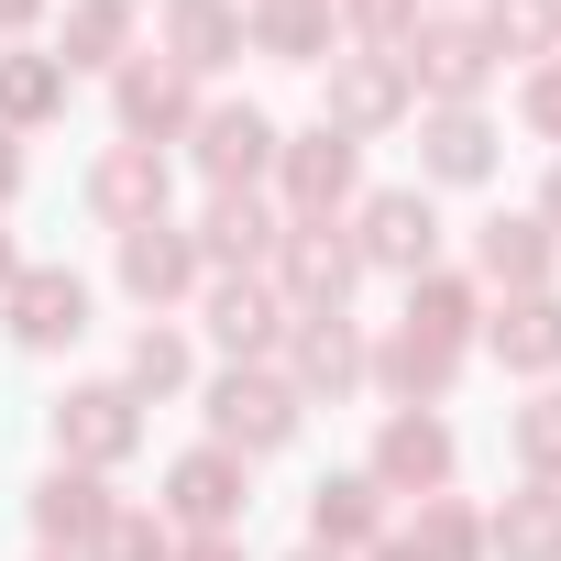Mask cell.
<instances>
[{
    "label": "cell",
    "instance_id": "obj_22",
    "mask_svg": "<svg viewBox=\"0 0 561 561\" xmlns=\"http://www.w3.org/2000/svg\"><path fill=\"white\" fill-rule=\"evenodd\" d=\"M176 78H220L231 56H253L242 45V0H165V45H154Z\"/></svg>",
    "mask_w": 561,
    "mask_h": 561
},
{
    "label": "cell",
    "instance_id": "obj_44",
    "mask_svg": "<svg viewBox=\"0 0 561 561\" xmlns=\"http://www.w3.org/2000/svg\"><path fill=\"white\" fill-rule=\"evenodd\" d=\"M45 561H67V550H45Z\"/></svg>",
    "mask_w": 561,
    "mask_h": 561
},
{
    "label": "cell",
    "instance_id": "obj_39",
    "mask_svg": "<svg viewBox=\"0 0 561 561\" xmlns=\"http://www.w3.org/2000/svg\"><path fill=\"white\" fill-rule=\"evenodd\" d=\"M528 220H539V231L561 242V154H550V176H539V209H528Z\"/></svg>",
    "mask_w": 561,
    "mask_h": 561
},
{
    "label": "cell",
    "instance_id": "obj_16",
    "mask_svg": "<svg viewBox=\"0 0 561 561\" xmlns=\"http://www.w3.org/2000/svg\"><path fill=\"white\" fill-rule=\"evenodd\" d=\"M111 122H122V144H187V122H198V78H176L165 56H133V67H111Z\"/></svg>",
    "mask_w": 561,
    "mask_h": 561
},
{
    "label": "cell",
    "instance_id": "obj_32",
    "mask_svg": "<svg viewBox=\"0 0 561 561\" xmlns=\"http://www.w3.org/2000/svg\"><path fill=\"white\" fill-rule=\"evenodd\" d=\"M408 550H419V561H484V517H473L462 495H419Z\"/></svg>",
    "mask_w": 561,
    "mask_h": 561
},
{
    "label": "cell",
    "instance_id": "obj_7",
    "mask_svg": "<svg viewBox=\"0 0 561 561\" xmlns=\"http://www.w3.org/2000/svg\"><path fill=\"white\" fill-rule=\"evenodd\" d=\"M408 111H419V89H408V67H397L386 45H342V56L320 67V122H331V133L375 144V133H397Z\"/></svg>",
    "mask_w": 561,
    "mask_h": 561
},
{
    "label": "cell",
    "instance_id": "obj_38",
    "mask_svg": "<svg viewBox=\"0 0 561 561\" xmlns=\"http://www.w3.org/2000/svg\"><path fill=\"white\" fill-rule=\"evenodd\" d=\"M34 23H45V0H0V45H34Z\"/></svg>",
    "mask_w": 561,
    "mask_h": 561
},
{
    "label": "cell",
    "instance_id": "obj_37",
    "mask_svg": "<svg viewBox=\"0 0 561 561\" xmlns=\"http://www.w3.org/2000/svg\"><path fill=\"white\" fill-rule=\"evenodd\" d=\"M23 187H34V154H23V133H0V209H12Z\"/></svg>",
    "mask_w": 561,
    "mask_h": 561
},
{
    "label": "cell",
    "instance_id": "obj_10",
    "mask_svg": "<svg viewBox=\"0 0 561 561\" xmlns=\"http://www.w3.org/2000/svg\"><path fill=\"white\" fill-rule=\"evenodd\" d=\"M0 331H12V353H78L89 342V275L78 264H23L0 287Z\"/></svg>",
    "mask_w": 561,
    "mask_h": 561
},
{
    "label": "cell",
    "instance_id": "obj_40",
    "mask_svg": "<svg viewBox=\"0 0 561 561\" xmlns=\"http://www.w3.org/2000/svg\"><path fill=\"white\" fill-rule=\"evenodd\" d=\"M176 561H253V550H242V528H231V539H176Z\"/></svg>",
    "mask_w": 561,
    "mask_h": 561
},
{
    "label": "cell",
    "instance_id": "obj_5",
    "mask_svg": "<svg viewBox=\"0 0 561 561\" xmlns=\"http://www.w3.org/2000/svg\"><path fill=\"white\" fill-rule=\"evenodd\" d=\"M275 209L287 220H342L353 198H364V144L353 133H331V122H309V133H287L275 144Z\"/></svg>",
    "mask_w": 561,
    "mask_h": 561
},
{
    "label": "cell",
    "instance_id": "obj_35",
    "mask_svg": "<svg viewBox=\"0 0 561 561\" xmlns=\"http://www.w3.org/2000/svg\"><path fill=\"white\" fill-rule=\"evenodd\" d=\"M331 23H342L353 45H386V56H397V45L419 34V0H331Z\"/></svg>",
    "mask_w": 561,
    "mask_h": 561
},
{
    "label": "cell",
    "instance_id": "obj_36",
    "mask_svg": "<svg viewBox=\"0 0 561 561\" xmlns=\"http://www.w3.org/2000/svg\"><path fill=\"white\" fill-rule=\"evenodd\" d=\"M517 133H539V144L561 154V56H539V67L517 78Z\"/></svg>",
    "mask_w": 561,
    "mask_h": 561
},
{
    "label": "cell",
    "instance_id": "obj_12",
    "mask_svg": "<svg viewBox=\"0 0 561 561\" xmlns=\"http://www.w3.org/2000/svg\"><path fill=\"white\" fill-rule=\"evenodd\" d=\"M275 375L298 386V408H320V397L375 386V342H364L353 320H287V342H275Z\"/></svg>",
    "mask_w": 561,
    "mask_h": 561
},
{
    "label": "cell",
    "instance_id": "obj_1",
    "mask_svg": "<svg viewBox=\"0 0 561 561\" xmlns=\"http://www.w3.org/2000/svg\"><path fill=\"white\" fill-rule=\"evenodd\" d=\"M198 419H209V440H220L231 462H275V451H298V430H309L298 386L275 375V364H220V375L198 386Z\"/></svg>",
    "mask_w": 561,
    "mask_h": 561
},
{
    "label": "cell",
    "instance_id": "obj_25",
    "mask_svg": "<svg viewBox=\"0 0 561 561\" xmlns=\"http://www.w3.org/2000/svg\"><path fill=\"white\" fill-rule=\"evenodd\" d=\"M309 539L342 550V561L375 550V539H386V495H375V473H320V484H309Z\"/></svg>",
    "mask_w": 561,
    "mask_h": 561
},
{
    "label": "cell",
    "instance_id": "obj_2",
    "mask_svg": "<svg viewBox=\"0 0 561 561\" xmlns=\"http://www.w3.org/2000/svg\"><path fill=\"white\" fill-rule=\"evenodd\" d=\"M264 287L287 298V320H342L353 287H364V253L342 220H287L275 231V264H264Z\"/></svg>",
    "mask_w": 561,
    "mask_h": 561
},
{
    "label": "cell",
    "instance_id": "obj_43",
    "mask_svg": "<svg viewBox=\"0 0 561 561\" xmlns=\"http://www.w3.org/2000/svg\"><path fill=\"white\" fill-rule=\"evenodd\" d=\"M287 561H342V550H320V539H298V550H287Z\"/></svg>",
    "mask_w": 561,
    "mask_h": 561
},
{
    "label": "cell",
    "instance_id": "obj_28",
    "mask_svg": "<svg viewBox=\"0 0 561 561\" xmlns=\"http://www.w3.org/2000/svg\"><path fill=\"white\" fill-rule=\"evenodd\" d=\"M122 386H133V408H154V397H187V386H198V353H187V331H176V320H144V331L122 342Z\"/></svg>",
    "mask_w": 561,
    "mask_h": 561
},
{
    "label": "cell",
    "instance_id": "obj_11",
    "mask_svg": "<svg viewBox=\"0 0 561 561\" xmlns=\"http://www.w3.org/2000/svg\"><path fill=\"white\" fill-rule=\"evenodd\" d=\"M353 253H364V275H430V264H440V209H430V187H375V198H353Z\"/></svg>",
    "mask_w": 561,
    "mask_h": 561
},
{
    "label": "cell",
    "instance_id": "obj_15",
    "mask_svg": "<svg viewBox=\"0 0 561 561\" xmlns=\"http://www.w3.org/2000/svg\"><path fill=\"white\" fill-rule=\"evenodd\" d=\"M275 231H287V209L253 198V187H209V209L187 220V242H198L209 275H264L275 264Z\"/></svg>",
    "mask_w": 561,
    "mask_h": 561
},
{
    "label": "cell",
    "instance_id": "obj_14",
    "mask_svg": "<svg viewBox=\"0 0 561 561\" xmlns=\"http://www.w3.org/2000/svg\"><path fill=\"white\" fill-rule=\"evenodd\" d=\"M111 275H122V298H133V309H154V320H165L176 298H198V287H209V264H198L187 220H144V231H122Z\"/></svg>",
    "mask_w": 561,
    "mask_h": 561
},
{
    "label": "cell",
    "instance_id": "obj_23",
    "mask_svg": "<svg viewBox=\"0 0 561 561\" xmlns=\"http://www.w3.org/2000/svg\"><path fill=\"white\" fill-rule=\"evenodd\" d=\"M375 386H386L397 408H440V397L462 386V342H430V331L397 320V331L375 342Z\"/></svg>",
    "mask_w": 561,
    "mask_h": 561
},
{
    "label": "cell",
    "instance_id": "obj_41",
    "mask_svg": "<svg viewBox=\"0 0 561 561\" xmlns=\"http://www.w3.org/2000/svg\"><path fill=\"white\" fill-rule=\"evenodd\" d=\"M364 561H419V550H408V528H386V539H375Z\"/></svg>",
    "mask_w": 561,
    "mask_h": 561
},
{
    "label": "cell",
    "instance_id": "obj_3",
    "mask_svg": "<svg viewBox=\"0 0 561 561\" xmlns=\"http://www.w3.org/2000/svg\"><path fill=\"white\" fill-rule=\"evenodd\" d=\"M397 67H408L419 111H484V89H495V45L473 34V12H419Z\"/></svg>",
    "mask_w": 561,
    "mask_h": 561
},
{
    "label": "cell",
    "instance_id": "obj_20",
    "mask_svg": "<svg viewBox=\"0 0 561 561\" xmlns=\"http://www.w3.org/2000/svg\"><path fill=\"white\" fill-rule=\"evenodd\" d=\"M484 353L506 364V375H561V287H528V298H495L484 309Z\"/></svg>",
    "mask_w": 561,
    "mask_h": 561
},
{
    "label": "cell",
    "instance_id": "obj_34",
    "mask_svg": "<svg viewBox=\"0 0 561 561\" xmlns=\"http://www.w3.org/2000/svg\"><path fill=\"white\" fill-rule=\"evenodd\" d=\"M78 561H176V528H165L154 506H133V495H122V506L100 517V539H89Z\"/></svg>",
    "mask_w": 561,
    "mask_h": 561
},
{
    "label": "cell",
    "instance_id": "obj_8",
    "mask_svg": "<svg viewBox=\"0 0 561 561\" xmlns=\"http://www.w3.org/2000/svg\"><path fill=\"white\" fill-rule=\"evenodd\" d=\"M275 144H287V122H275L264 100H198V122H187V165L209 187H264Z\"/></svg>",
    "mask_w": 561,
    "mask_h": 561
},
{
    "label": "cell",
    "instance_id": "obj_21",
    "mask_svg": "<svg viewBox=\"0 0 561 561\" xmlns=\"http://www.w3.org/2000/svg\"><path fill=\"white\" fill-rule=\"evenodd\" d=\"M111 506H122V495H111L100 473H78V462H56V473H45V484L23 495V517H34V539H45V550H67V561H78V550L100 539V517H111Z\"/></svg>",
    "mask_w": 561,
    "mask_h": 561
},
{
    "label": "cell",
    "instance_id": "obj_18",
    "mask_svg": "<svg viewBox=\"0 0 561 561\" xmlns=\"http://www.w3.org/2000/svg\"><path fill=\"white\" fill-rule=\"evenodd\" d=\"M506 165L495 111H419V187H484Z\"/></svg>",
    "mask_w": 561,
    "mask_h": 561
},
{
    "label": "cell",
    "instance_id": "obj_30",
    "mask_svg": "<svg viewBox=\"0 0 561 561\" xmlns=\"http://www.w3.org/2000/svg\"><path fill=\"white\" fill-rule=\"evenodd\" d=\"M56 67H67V78H89V67H133V0H67Z\"/></svg>",
    "mask_w": 561,
    "mask_h": 561
},
{
    "label": "cell",
    "instance_id": "obj_19",
    "mask_svg": "<svg viewBox=\"0 0 561 561\" xmlns=\"http://www.w3.org/2000/svg\"><path fill=\"white\" fill-rule=\"evenodd\" d=\"M561 275V242L528 220V209H495V220H473V287H495V298H528V287H550Z\"/></svg>",
    "mask_w": 561,
    "mask_h": 561
},
{
    "label": "cell",
    "instance_id": "obj_13",
    "mask_svg": "<svg viewBox=\"0 0 561 561\" xmlns=\"http://www.w3.org/2000/svg\"><path fill=\"white\" fill-rule=\"evenodd\" d=\"M89 220L122 242V231H144V220H165V198H176V165L154 154V144H100V165H89Z\"/></svg>",
    "mask_w": 561,
    "mask_h": 561
},
{
    "label": "cell",
    "instance_id": "obj_27",
    "mask_svg": "<svg viewBox=\"0 0 561 561\" xmlns=\"http://www.w3.org/2000/svg\"><path fill=\"white\" fill-rule=\"evenodd\" d=\"M67 111V67L45 45H0V133H45Z\"/></svg>",
    "mask_w": 561,
    "mask_h": 561
},
{
    "label": "cell",
    "instance_id": "obj_42",
    "mask_svg": "<svg viewBox=\"0 0 561 561\" xmlns=\"http://www.w3.org/2000/svg\"><path fill=\"white\" fill-rule=\"evenodd\" d=\"M12 275H23V242H12V231H0V287H12Z\"/></svg>",
    "mask_w": 561,
    "mask_h": 561
},
{
    "label": "cell",
    "instance_id": "obj_26",
    "mask_svg": "<svg viewBox=\"0 0 561 561\" xmlns=\"http://www.w3.org/2000/svg\"><path fill=\"white\" fill-rule=\"evenodd\" d=\"M484 561H561V484H517L484 517Z\"/></svg>",
    "mask_w": 561,
    "mask_h": 561
},
{
    "label": "cell",
    "instance_id": "obj_4",
    "mask_svg": "<svg viewBox=\"0 0 561 561\" xmlns=\"http://www.w3.org/2000/svg\"><path fill=\"white\" fill-rule=\"evenodd\" d=\"M45 440H56V462H78V473H122V462L144 451V408H133L122 375H89V386H67V397L45 408Z\"/></svg>",
    "mask_w": 561,
    "mask_h": 561
},
{
    "label": "cell",
    "instance_id": "obj_31",
    "mask_svg": "<svg viewBox=\"0 0 561 561\" xmlns=\"http://www.w3.org/2000/svg\"><path fill=\"white\" fill-rule=\"evenodd\" d=\"M473 34L495 45V56H561V0H473Z\"/></svg>",
    "mask_w": 561,
    "mask_h": 561
},
{
    "label": "cell",
    "instance_id": "obj_17",
    "mask_svg": "<svg viewBox=\"0 0 561 561\" xmlns=\"http://www.w3.org/2000/svg\"><path fill=\"white\" fill-rule=\"evenodd\" d=\"M198 320L231 364H275V342H287V298L264 287V275H209L198 287Z\"/></svg>",
    "mask_w": 561,
    "mask_h": 561
},
{
    "label": "cell",
    "instance_id": "obj_6",
    "mask_svg": "<svg viewBox=\"0 0 561 561\" xmlns=\"http://www.w3.org/2000/svg\"><path fill=\"white\" fill-rule=\"evenodd\" d=\"M242 506H253V462H231L220 440H187V451L165 462L154 517H165L176 539H231V528H242Z\"/></svg>",
    "mask_w": 561,
    "mask_h": 561
},
{
    "label": "cell",
    "instance_id": "obj_33",
    "mask_svg": "<svg viewBox=\"0 0 561 561\" xmlns=\"http://www.w3.org/2000/svg\"><path fill=\"white\" fill-rule=\"evenodd\" d=\"M506 451L528 484H561V386H539L528 408H506Z\"/></svg>",
    "mask_w": 561,
    "mask_h": 561
},
{
    "label": "cell",
    "instance_id": "obj_24",
    "mask_svg": "<svg viewBox=\"0 0 561 561\" xmlns=\"http://www.w3.org/2000/svg\"><path fill=\"white\" fill-rule=\"evenodd\" d=\"M331 0H242V45L275 67H331Z\"/></svg>",
    "mask_w": 561,
    "mask_h": 561
},
{
    "label": "cell",
    "instance_id": "obj_29",
    "mask_svg": "<svg viewBox=\"0 0 561 561\" xmlns=\"http://www.w3.org/2000/svg\"><path fill=\"white\" fill-rule=\"evenodd\" d=\"M408 331H430V342H462V353H473V331H484V287H473V275H451V264L408 275Z\"/></svg>",
    "mask_w": 561,
    "mask_h": 561
},
{
    "label": "cell",
    "instance_id": "obj_9",
    "mask_svg": "<svg viewBox=\"0 0 561 561\" xmlns=\"http://www.w3.org/2000/svg\"><path fill=\"white\" fill-rule=\"evenodd\" d=\"M364 473H375V495H386V506H397V495H451L462 440H451V419H440V408H386V430H375Z\"/></svg>",
    "mask_w": 561,
    "mask_h": 561
}]
</instances>
